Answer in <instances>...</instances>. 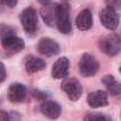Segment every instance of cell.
I'll return each mask as SVG.
<instances>
[{
  "label": "cell",
  "instance_id": "cell-13",
  "mask_svg": "<svg viewBox=\"0 0 121 121\" xmlns=\"http://www.w3.org/2000/svg\"><path fill=\"white\" fill-rule=\"evenodd\" d=\"M76 26L81 31H88L93 26V16L89 10H83L76 18Z\"/></svg>",
  "mask_w": 121,
  "mask_h": 121
},
{
  "label": "cell",
  "instance_id": "cell-2",
  "mask_svg": "<svg viewBox=\"0 0 121 121\" xmlns=\"http://www.w3.org/2000/svg\"><path fill=\"white\" fill-rule=\"evenodd\" d=\"M56 25L58 30L68 35L71 31V23H70V14H69V6L67 4H57V14H56Z\"/></svg>",
  "mask_w": 121,
  "mask_h": 121
},
{
  "label": "cell",
  "instance_id": "cell-3",
  "mask_svg": "<svg viewBox=\"0 0 121 121\" xmlns=\"http://www.w3.org/2000/svg\"><path fill=\"white\" fill-rule=\"evenodd\" d=\"M80 71L83 76L86 77H90L94 76L97 71H99V62L96 60V58L90 55V53H84L81 59H80Z\"/></svg>",
  "mask_w": 121,
  "mask_h": 121
},
{
  "label": "cell",
  "instance_id": "cell-8",
  "mask_svg": "<svg viewBox=\"0 0 121 121\" xmlns=\"http://www.w3.org/2000/svg\"><path fill=\"white\" fill-rule=\"evenodd\" d=\"M37 49H38L39 53H42L43 56H46V57L55 56V55L59 53V50H60L58 43L51 38H42L38 42Z\"/></svg>",
  "mask_w": 121,
  "mask_h": 121
},
{
  "label": "cell",
  "instance_id": "cell-14",
  "mask_svg": "<svg viewBox=\"0 0 121 121\" xmlns=\"http://www.w3.org/2000/svg\"><path fill=\"white\" fill-rule=\"evenodd\" d=\"M45 67H46V63L42 58H37L33 56H27L25 58V69L29 74L37 73V71L44 69Z\"/></svg>",
  "mask_w": 121,
  "mask_h": 121
},
{
  "label": "cell",
  "instance_id": "cell-7",
  "mask_svg": "<svg viewBox=\"0 0 121 121\" xmlns=\"http://www.w3.org/2000/svg\"><path fill=\"white\" fill-rule=\"evenodd\" d=\"M1 39V45L4 48V50L6 52H10V53H17V52H20L24 46H25V43L22 38L14 36V35H10V36H5Z\"/></svg>",
  "mask_w": 121,
  "mask_h": 121
},
{
  "label": "cell",
  "instance_id": "cell-4",
  "mask_svg": "<svg viewBox=\"0 0 121 121\" xmlns=\"http://www.w3.org/2000/svg\"><path fill=\"white\" fill-rule=\"evenodd\" d=\"M120 39L116 35H108L100 40V49L108 56H116L120 52Z\"/></svg>",
  "mask_w": 121,
  "mask_h": 121
},
{
  "label": "cell",
  "instance_id": "cell-9",
  "mask_svg": "<svg viewBox=\"0 0 121 121\" xmlns=\"http://www.w3.org/2000/svg\"><path fill=\"white\" fill-rule=\"evenodd\" d=\"M69 73V59L67 57L58 58L52 65L51 75L55 78H65Z\"/></svg>",
  "mask_w": 121,
  "mask_h": 121
},
{
  "label": "cell",
  "instance_id": "cell-15",
  "mask_svg": "<svg viewBox=\"0 0 121 121\" xmlns=\"http://www.w3.org/2000/svg\"><path fill=\"white\" fill-rule=\"evenodd\" d=\"M42 17L44 19V22L49 25L52 26L56 23V14H57V4L50 3L48 5H44V7L42 9Z\"/></svg>",
  "mask_w": 121,
  "mask_h": 121
},
{
  "label": "cell",
  "instance_id": "cell-6",
  "mask_svg": "<svg viewBox=\"0 0 121 121\" xmlns=\"http://www.w3.org/2000/svg\"><path fill=\"white\" fill-rule=\"evenodd\" d=\"M62 89L71 101H77L82 95V86L76 78H67L62 82Z\"/></svg>",
  "mask_w": 121,
  "mask_h": 121
},
{
  "label": "cell",
  "instance_id": "cell-21",
  "mask_svg": "<svg viewBox=\"0 0 121 121\" xmlns=\"http://www.w3.org/2000/svg\"><path fill=\"white\" fill-rule=\"evenodd\" d=\"M5 78H6V68L1 62H0V83L4 82Z\"/></svg>",
  "mask_w": 121,
  "mask_h": 121
},
{
  "label": "cell",
  "instance_id": "cell-23",
  "mask_svg": "<svg viewBox=\"0 0 121 121\" xmlns=\"http://www.w3.org/2000/svg\"><path fill=\"white\" fill-rule=\"evenodd\" d=\"M39 3L43 4V5H48V4L52 3V0H39Z\"/></svg>",
  "mask_w": 121,
  "mask_h": 121
},
{
  "label": "cell",
  "instance_id": "cell-20",
  "mask_svg": "<svg viewBox=\"0 0 121 121\" xmlns=\"http://www.w3.org/2000/svg\"><path fill=\"white\" fill-rule=\"evenodd\" d=\"M18 3V0H0V4L5 5L7 7H14Z\"/></svg>",
  "mask_w": 121,
  "mask_h": 121
},
{
  "label": "cell",
  "instance_id": "cell-16",
  "mask_svg": "<svg viewBox=\"0 0 121 121\" xmlns=\"http://www.w3.org/2000/svg\"><path fill=\"white\" fill-rule=\"evenodd\" d=\"M102 83L106 86V88L108 89V91L110 93V95L113 96H117L121 93V86L117 82V80L112 76V75H107L102 78Z\"/></svg>",
  "mask_w": 121,
  "mask_h": 121
},
{
  "label": "cell",
  "instance_id": "cell-18",
  "mask_svg": "<svg viewBox=\"0 0 121 121\" xmlns=\"http://www.w3.org/2000/svg\"><path fill=\"white\" fill-rule=\"evenodd\" d=\"M10 35H14V30L11 26H6V25L0 26V38H3L5 36H10Z\"/></svg>",
  "mask_w": 121,
  "mask_h": 121
},
{
  "label": "cell",
  "instance_id": "cell-22",
  "mask_svg": "<svg viewBox=\"0 0 121 121\" xmlns=\"http://www.w3.org/2000/svg\"><path fill=\"white\" fill-rule=\"evenodd\" d=\"M0 121H10V114L5 110H0Z\"/></svg>",
  "mask_w": 121,
  "mask_h": 121
},
{
  "label": "cell",
  "instance_id": "cell-11",
  "mask_svg": "<svg viewBox=\"0 0 121 121\" xmlns=\"http://www.w3.org/2000/svg\"><path fill=\"white\" fill-rule=\"evenodd\" d=\"M26 99V87L20 83H13L9 88V100L13 103H20Z\"/></svg>",
  "mask_w": 121,
  "mask_h": 121
},
{
  "label": "cell",
  "instance_id": "cell-5",
  "mask_svg": "<svg viewBox=\"0 0 121 121\" xmlns=\"http://www.w3.org/2000/svg\"><path fill=\"white\" fill-rule=\"evenodd\" d=\"M100 20L102 25L110 31L116 30L119 26V14L115 10L109 7H106L100 12Z\"/></svg>",
  "mask_w": 121,
  "mask_h": 121
},
{
  "label": "cell",
  "instance_id": "cell-10",
  "mask_svg": "<svg viewBox=\"0 0 121 121\" xmlns=\"http://www.w3.org/2000/svg\"><path fill=\"white\" fill-rule=\"evenodd\" d=\"M87 102L91 108H99V107H104L108 104V96L107 93L103 90H95L89 93L87 97Z\"/></svg>",
  "mask_w": 121,
  "mask_h": 121
},
{
  "label": "cell",
  "instance_id": "cell-19",
  "mask_svg": "<svg viewBox=\"0 0 121 121\" xmlns=\"http://www.w3.org/2000/svg\"><path fill=\"white\" fill-rule=\"evenodd\" d=\"M106 4H107V7L116 11L121 6V0H106Z\"/></svg>",
  "mask_w": 121,
  "mask_h": 121
},
{
  "label": "cell",
  "instance_id": "cell-12",
  "mask_svg": "<svg viewBox=\"0 0 121 121\" xmlns=\"http://www.w3.org/2000/svg\"><path fill=\"white\" fill-rule=\"evenodd\" d=\"M40 112L48 117V119H51V120H56L59 117L60 115V106L55 102V101H45L42 106H40Z\"/></svg>",
  "mask_w": 121,
  "mask_h": 121
},
{
  "label": "cell",
  "instance_id": "cell-17",
  "mask_svg": "<svg viewBox=\"0 0 121 121\" xmlns=\"http://www.w3.org/2000/svg\"><path fill=\"white\" fill-rule=\"evenodd\" d=\"M84 121H113L109 116L103 115V114H97V113H90L87 114L84 117Z\"/></svg>",
  "mask_w": 121,
  "mask_h": 121
},
{
  "label": "cell",
  "instance_id": "cell-1",
  "mask_svg": "<svg viewBox=\"0 0 121 121\" xmlns=\"http://www.w3.org/2000/svg\"><path fill=\"white\" fill-rule=\"evenodd\" d=\"M20 22H22L24 31L29 36L36 35L38 30V18H37V12L35 9L32 7L25 9L20 14Z\"/></svg>",
  "mask_w": 121,
  "mask_h": 121
}]
</instances>
